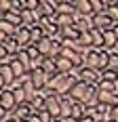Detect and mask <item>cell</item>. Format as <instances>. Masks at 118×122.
I'll use <instances>...</instances> for the list:
<instances>
[{
  "mask_svg": "<svg viewBox=\"0 0 118 122\" xmlns=\"http://www.w3.org/2000/svg\"><path fill=\"white\" fill-rule=\"evenodd\" d=\"M70 95L78 103H82V105H97L99 91H97V86H89V84H84V82H78V84H74Z\"/></svg>",
  "mask_w": 118,
  "mask_h": 122,
  "instance_id": "6da1fadb",
  "label": "cell"
},
{
  "mask_svg": "<svg viewBox=\"0 0 118 122\" xmlns=\"http://www.w3.org/2000/svg\"><path fill=\"white\" fill-rule=\"evenodd\" d=\"M44 110L51 112V116H53L55 120H59V118H61V97H57L55 93H53V95H47Z\"/></svg>",
  "mask_w": 118,
  "mask_h": 122,
  "instance_id": "7a4b0ae2",
  "label": "cell"
},
{
  "mask_svg": "<svg viewBox=\"0 0 118 122\" xmlns=\"http://www.w3.org/2000/svg\"><path fill=\"white\" fill-rule=\"evenodd\" d=\"M48 78H51V76H48V74L44 72L42 67H40V70H34V72L30 74V80H32V84H34V86H36V91H40V93L47 88Z\"/></svg>",
  "mask_w": 118,
  "mask_h": 122,
  "instance_id": "3957f363",
  "label": "cell"
},
{
  "mask_svg": "<svg viewBox=\"0 0 118 122\" xmlns=\"http://www.w3.org/2000/svg\"><path fill=\"white\" fill-rule=\"evenodd\" d=\"M99 80H101V72L89 70V67H82L80 70V82H84V84H89V86H97Z\"/></svg>",
  "mask_w": 118,
  "mask_h": 122,
  "instance_id": "277c9868",
  "label": "cell"
},
{
  "mask_svg": "<svg viewBox=\"0 0 118 122\" xmlns=\"http://www.w3.org/2000/svg\"><path fill=\"white\" fill-rule=\"evenodd\" d=\"M38 15L40 17H48V19H55L57 17V2H53V0H40Z\"/></svg>",
  "mask_w": 118,
  "mask_h": 122,
  "instance_id": "5b68a950",
  "label": "cell"
},
{
  "mask_svg": "<svg viewBox=\"0 0 118 122\" xmlns=\"http://www.w3.org/2000/svg\"><path fill=\"white\" fill-rule=\"evenodd\" d=\"M32 112H34V107H32L30 103H23V105H17V107L13 110L11 118H13V120H17V122H25V120H30Z\"/></svg>",
  "mask_w": 118,
  "mask_h": 122,
  "instance_id": "8992f818",
  "label": "cell"
},
{
  "mask_svg": "<svg viewBox=\"0 0 118 122\" xmlns=\"http://www.w3.org/2000/svg\"><path fill=\"white\" fill-rule=\"evenodd\" d=\"M74 30L78 34H89L91 30H95L93 25V17H82V15H76V23H74Z\"/></svg>",
  "mask_w": 118,
  "mask_h": 122,
  "instance_id": "52a82bcc",
  "label": "cell"
},
{
  "mask_svg": "<svg viewBox=\"0 0 118 122\" xmlns=\"http://www.w3.org/2000/svg\"><path fill=\"white\" fill-rule=\"evenodd\" d=\"M15 40H17V44H19V51L30 49V46H32V32H30L27 27H19Z\"/></svg>",
  "mask_w": 118,
  "mask_h": 122,
  "instance_id": "ba28073f",
  "label": "cell"
},
{
  "mask_svg": "<svg viewBox=\"0 0 118 122\" xmlns=\"http://www.w3.org/2000/svg\"><path fill=\"white\" fill-rule=\"evenodd\" d=\"M93 25H95V30L110 32V30H114V25H116V23H114L106 13H103V15H93Z\"/></svg>",
  "mask_w": 118,
  "mask_h": 122,
  "instance_id": "9c48e42d",
  "label": "cell"
},
{
  "mask_svg": "<svg viewBox=\"0 0 118 122\" xmlns=\"http://www.w3.org/2000/svg\"><path fill=\"white\" fill-rule=\"evenodd\" d=\"M82 59H84V67L97 70V72H99V51H97V49H89L82 55Z\"/></svg>",
  "mask_w": 118,
  "mask_h": 122,
  "instance_id": "30bf717a",
  "label": "cell"
},
{
  "mask_svg": "<svg viewBox=\"0 0 118 122\" xmlns=\"http://www.w3.org/2000/svg\"><path fill=\"white\" fill-rule=\"evenodd\" d=\"M0 105L9 112V114H13V110L17 107V101H15V95H13L11 88H4V91H2V101H0Z\"/></svg>",
  "mask_w": 118,
  "mask_h": 122,
  "instance_id": "8fae6325",
  "label": "cell"
},
{
  "mask_svg": "<svg viewBox=\"0 0 118 122\" xmlns=\"http://www.w3.org/2000/svg\"><path fill=\"white\" fill-rule=\"evenodd\" d=\"M74 6H76V15H82V17H93V6H91V0H74Z\"/></svg>",
  "mask_w": 118,
  "mask_h": 122,
  "instance_id": "7c38bea8",
  "label": "cell"
},
{
  "mask_svg": "<svg viewBox=\"0 0 118 122\" xmlns=\"http://www.w3.org/2000/svg\"><path fill=\"white\" fill-rule=\"evenodd\" d=\"M97 103L107 105V107H116V105H118V95H116V93H101V91H99Z\"/></svg>",
  "mask_w": 118,
  "mask_h": 122,
  "instance_id": "4fadbf2b",
  "label": "cell"
},
{
  "mask_svg": "<svg viewBox=\"0 0 118 122\" xmlns=\"http://www.w3.org/2000/svg\"><path fill=\"white\" fill-rule=\"evenodd\" d=\"M116 46H118V38H116V34H114V30L103 32V49L112 53V51H116Z\"/></svg>",
  "mask_w": 118,
  "mask_h": 122,
  "instance_id": "5bb4252c",
  "label": "cell"
},
{
  "mask_svg": "<svg viewBox=\"0 0 118 122\" xmlns=\"http://www.w3.org/2000/svg\"><path fill=\"white\" fill-rule=\"evenodd\" d=\"M55 65H57V72H59V74H65V76L76 70V67H74V63H72L70 59H63V57H57V59H55Z\"/></svg>",
  "mask_w": 118,
  "mask_h": 122,
  "instance_id": "9a60e30c",
  "label": "cell"
},
{
  "mask_svg": "<svg viewBox=\"0 0 118 122\" xmlns=\"http://www.w3.org/2000/svg\"><path fill=\"white\" fill-rule=\"evenodd\" d=\"M57 15H74L76 17V6L74 2H57Z\"/></svg>",
  "mask_w": 118,
  "mask_h": 122,
  "instance_id": "2e32d148",
  "label": "cell"
},
{
  "mask_svg": "<svg viewBox=\"0 0 118 122\" xmlns=\"http://www.w3.org/2000/svg\"><path fill=\"white\" fill-rule=\"evenodd\" d=\"M59 36L63 38V40H78L80 34L74 30V25H68V27H59Z\"/></svg>",
  "mask_w": 118,
  "mask_h": 122,
  "instance_id": "e0dca14e",
  "label": "cell"
},
{
  "mask_svg": "<svg viewBox=\"0 0 118 122\" xmlns=\"http://www.w3.org/2000/svg\"><path fill=\"white\" fill-rule=\"evenodd\" d=\"M0 76L4 78V82H6L9 88H11V84L17 80V78H15V74H13V70H11V65H0Z\"/></svg>",
  "mask_w": 118,
  "mask_h": 122,
  "instance_id": "ac0fdd59",
  "label": "cell"
},
{
  "mask_svg": "<svg viewBox=\"0 0 118 122\" xmlns=\"http://www.w3.org/2000/svg\"><path fill=\"white\" fill-rule=\"evenodd\" d=\"M17 30H19V27L11 25L9 21H4V19L0 17V32H2V34H6L9 38H15V36H17Z\"/></svg>",
  "mask_w": 118,
  "mask_h": 122,
  "instance_id": "d6986e66",
  "label": "cell"
},
{
  "mask_svg": "<svg viewBox=\"0 0 118 122\" xmlns=\"http://www.w3.org/2000/svg\"><path fill=\"white\" fill-rule=\"evenodd\" d=\"M97 91H101V93H116V95H118V82H106V80H99Z\"/></svg>",
  "mask_w": 118,
  "mask_h": 122,
  "instance_id": "ffe728a7",
  "label": "cell"
},
{
  "mask_svg": "<svg viewBox=\"0 0 118 122\" xmlns=\"http://www.w3.org/2000/svg\"><path fill=\"white\" fill-rule=\"evenodd\" d=\"M110 57H112L110 51H106V49L99 51V72H103V70L110 67Z\"/></svg>",
  "mask_w": 118,
  "mask_h": 122,
  "instance_id": "44dd1931",
  "label": "cell"
},
{
  "mask_svg": "<svg viewBox=\"0 0 118 122\" xmlns=\"http://www.w3.org/2000/svg\"><path fill=\"white\" fill-rule=\"evenodd\" d=\"M55 23H57L59 27H68V25L76 23V17H74V15H57V17H55Z\"/></svg>",
  "mask_w": 118,
  "mask_h": 122,
  "instance_id": "7402d4cb",
  "label": "cell"
},
{
  "mask_svg": "<svg viewBox=\"0 0 118 122\" xmlns=\"http://www.w3.org/2000/svg\"><path fill=\"white\" fill-rule=\"evenodd\" d=\"M91 36H93V49L101 51L103 49V32L101 30H91Z\"/></svg>",
  "mask_w": 118,
  "mask_h": 122,
  "instance_id": "603a6c76",
  "label": "cell"
},
{
  "mask_svg": "<svg viewBox=\"0 0 118 122\" xmlns=\"http://www.w3.org/2000/svg\"><path fill=\"white\" fill-rule=\"evenodd\" d=\"M11 70H13V74H15V78L19 80V78H23V76H27V72H25V67L21 65V61L15 57V61L11 63Z\"/></svg>",
  "mask_w": 118,
  "mask_h": 122,
  "instance_id": "cb8c5ba5",
  "label": "cell"
},
{
  "mask_svg": "<svg viewBox=\"0 0 118 122\" xmlns=\"http://www.w3.org/2000/svg\"><path fill=\"white\" fill-rule=\"evenodd\" d=\"M42 70L48 74V76H55L57 72V65H55V59H48V57H44V61H42Z\"/></svg>",
  "mask_w": 118,
  "mask_h": 122,
  "instance_id": "d4e9b609",
  "label": "cell"
},
{
  "mask_svg": "<svg viewBox=\"0 0 118 122\" xmlns=\"http://www.w3.org/2000/svg\"><path fill=\"white\" fill-rule=\"evenodd\" d=\"M17 59L21 61V65L25 67V72L32 74V59L27 57V53H25V51H19V53H17Z\"/></svg>",
  "mask_w": 118,
  "mask_h": 122,
  "instance_id": "484cf974",
  "label": "cell"
},
{
  "mask_svg": "<svg viewBox=\"0 0 118 122\" xmlns=\"http://www.w3.org/2000/svg\"><path fill=\"white\" fill-rule=\"evenodd\" d=\"M82 118H84V105H82V103H76L74 110H72V120L80 122Z\"/></svg>",
  "mask_w": 118,
  "mask_h": 122,
  "instance_id": "4316f807",
  "label": "cell"
},
{
  "mask_svg": "<svg viewBox=\"0 0 118 122\" xmlns=\"http://www.w3.org/2000/svg\"><path fill=\"white\" fill-rule=\"evenodd\" d=\"M30 32H32V44H38L40 40H44V38H47V36H44V32H42V27H38V25L32 27Z\"/></svg>",
  "mask_w": 118,
  "mask_h": 122,
  "instance_id": "83f0119b",
  "label": "cell"
},
{
  "mask_svg": "<svg viewBox=\"0 0 118 122\" xmlns=\"http://www.w3.org/2000/svg\"><path fill=\"white\" fill-rule=\"evenodd\" d=\"M101 80H106V82H118V72L116 70H103L101 72Z\"/></svg>",
  "mask_w": 118,
  "mask_h": 122,
  "instance_id": "f1b7e54d",
  "label": "cell"
},
{
  "mask_svg": "<svg viewBox=\"0 0 118 122\" xmlns=\"http://www.w3.org/2000/svg\"><path fill=\"white\" fill-rule=\"evenodd\" d=\"M25 53H27V57L32 61H38V59H42V55H40V51L36 49V44H32L30 49H25Z\"/></svg>",
  "mask_w": 118,
  "mask_h": 122,
  "instance_id": "f546056e",
  "label": "cell"
},
{
  "mask_svg": "<svg viewBox=\"0 0 118 122\" xmlns=\"http://www.w3.org/2000/svg\"><path fill=\"white\" fill-rule=\"evenodd\" d=\"M13 11V2L11 0H0V13L2 15H6V13Z\"/></svg>",
  "mask_w": 118,
  "mask_h": 122,
  "instance_id": "4dcf8cb0",
  "label": "cell"
},
{
  "mask_svg": "<svg viewBox=\"0 0 118 122\" xmlns=\"http://www.w3.org/2000/svg\"><path fill=\"white\" fill-rule=\"evenodd\" d=\"M106 15L112 19V21H114V23H118V6H116V4H114V6H110Z\"/></svg>",
  "mask_w": 118,
  "mask_h": 122,
  "instance_id": "1f68e13d",
  "label": "cell"
},
{
  "mask_svg": "<svg viewBox=\"0 0 118 122\" xmlns=\"http://www.w3.org/2000/svg\"><path fill=\"white\" fill-rule=\"evenodd\" d=\"M107 70H116L118 72V53L116 51H112V57H110V67Z\"/></svg>",
  "mask_w": 118,
  "mask_h": 122,
  "instance_id": "d6a6232c",
  "label": "cell"
},
{
  "mask_svg": "<svg viewBox=\"0 0 118 122\" xmlns=\"http://www.w3.org/2000/svg\"><path fill=\"white\" fill-rule=\"evenodd\" d=\"M38 118H40V122H53L55 118L51 116V112H47V110H42L40 114H38Z\"/></svg>",
  "mask_w": 118,
  "mask_h": 122,
  "instance_id": "836d02e7",
  "label": "cell"
},
{
  "mask_svg": "<svg viewBox=\"0 0 118 122\" xmlns=\"http://www.w3.org/2000/svg\"><path fill=\"white\" fill-rule=\"evenodd\" d=\"M9 118H11V114H9V112L4 110L2 105H0V122H6V120H9Z\"/></svg>",
  "mask_w": 118,
  "mask_h": 122,
  "instance_id": "e575fe53",
  "label": "cell"
},
{
  "mask_svg": "<svg viewBox=\"0 0 118 122\" xmlns=\"http://www.w3.org/2000/svg\"><path fill=\"white\" fill-rule=\"evenodd\" d=\"M6 40H9V36H6V34H2V32H0V46H2V44H4V42H6Z\"/></svg>",
  "mask_w": 118,
  "mask_h": 122,
  "instance_id": "d590c367",
  "label": "cell"
},
{
  "mask_svg": "<svg viewBox=\"0 0 118 122\" xmlns=\"http://www.w3.org/2000/svg\"><path fill=\"white\" fill-rule=\"evenodd\" d=\"M112 118L118 120V105H116V107H112Z\"/></svg>",
  "mask_w": 118,
  "mask_h": 122,
  "instance_id": "8d00e7d4",
  "label": "cell"
},
{
  "mask_svg": "<svg viewBox=\"0 0 118 122\" xmlns=\"http://www.w3.org/2000/svg\"><path fill=\"white\" fill-rule=\"evenodd\" d=\"M27 122H40V118H38V114H36V116H30V120Z\"/></svg>",
  "mask_w": 118,
  "mask_h": 122,
  "instance_id": "74e56055",
  "label": "cell"
},
{
  "mask_svg": "<svg viewBox=\"0 0 118 122\" xmlns=\"http://www.w3.org/2000/svg\"><path fill=\"white\" fill-rule=\"evenodd\" d=\"M114 34H116V38H118V23L114 25Z\"/></svg>",
  "mask_w": 118,
  "mask_h": 122,
  "instance_id": "f35d334b",
  "label": "cell"
},
{
  "mask_svg": "<svg viewBox=\"0 0 118 122\" xmlns=\"http://www.w3.org/2000/svg\"><path fill=\"white\" fill-rule=\"evenodd\" d=\"M6 122H17V120H13V118H9V120H6Z\"/></svg>",
  "mask_w": 118,
  "mask_h": 122,
  "instance_id": "ab89813d",
  "label": "cell"
},
{
  "mask_svg": "<svg viewBox=\"0 0 118 122\" xmlns=\"http://www.w3.org/2000/svg\"><path fill=\"white\" fill-rule=\"evenodd\" d=\"M0 101H2V93H0Z\"/></svg>",
  "mask_w": 118,
  "mask_h": 122,
  "instance_id": "60d3db41",
  "label": "cell"
},
{
  "mask_svg": "<svg viewBox=\"0 0 118 122\" xmlns=\"http://www.w3.org/2000/svg\"><path fill=\"white\" fill-rule=\"evenodd\" d=\"M116 53H118V46H116Z\"/></svg>",
  "mask_w": 118,
  "mask_h": 122,
  "instance_id": "b9f144b4",
  "label": "cell"
},
{
  "mask_svg": "<svg viewBox=\"0 0 118 122\" xmlns=\"http://www.w3.org/2000/svg\"><path fill=\"white\" fill-rule=\"evenodd\" d=\"M25 122H27V120H25Z\"/></svg>",
  "mask_w": 118,
  "mask_h": 122,
  "instance_id": "7bdbcfd3",
  "label": "cell"
}]
</instances>
